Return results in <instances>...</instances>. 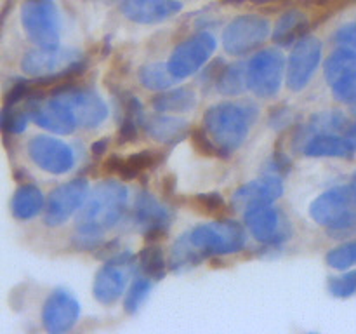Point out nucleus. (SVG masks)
I'll return each mask as SVG.
<instances>
[{
  "mask_svg": "<svg viewBox=\"0 0 356 334\" xmlns=\"http://www.w3.org/2000/svg\"><path fill=\"white\" fill-rule=\"evenodd\" d=\"M127 198L129 191L125 184L113 180L101 181L90 191L76 216V240L80 247L96 246L103 233L124 218Z\"/></svg>",
  "mask_w": 356,
  "mask_h": 334,
  "instance_id": "nucleus-1",
  "label": "nucleus"
},
{
  "mask_svg": "<svg viewBox=\"0 0 356 334\" xmlns=\"http://www.w3.org/2000/svg\"><path fill=\"white\" fill-rule=\"evenodd\" d=\"M257 118V108L252 103L222 101L207 108L204 129L221 153H233L243 145L250 127Z\"/></svg>",
  "mask_w": 356,
  "mask_h": 334,
  "instance_id": "nucleus-2",
  "label": "nucleus"
},
{
  "mask_svg": "<svg viewBox=\"0 0 356 334\" xmlns=\"http://www.w3.org/2000/svg\"><path fill=\"white\" fill-rule=\"evenodd\" d=\"M80 51L70 47H37L28 51L21 59L24 73L37 79L42 86L56 82H68L86 72L80 59Z\"/></svg>",
  "mask_w": 356,
  "mask_h": 334,
  "instance_id": "nucleus-3",
  "label": "nucleus"
},
{
  "mask_svg": "<svg viewBox=\"0 0 356 334\" xmlns=\"http://www.w3.org/2000/svg\"><path fill=\"white\" fill-rule=\"evenodd\" d=\"M186 239L202 260H207L212 256L240 253L247 244V233L238 221L222 219L195 226L186 232Z\"/></svg>",
  "mask_w": 356,
  "mask_h": 334,
  "instance_id": "nucleus-4",
  "label": "nucleus"
},
{
  "mask_svg": "<svg viewBox=\"0 0 356 334\" xmlns=\"http://www.w3.org/2000/svg\"><path fill=\"white\" fill-rule=\"evenodd\" d=\"M309 214L320 226L346 232L356 226V184H341L320 193L309 205Z\"/></svg>",
  "mask_w": 356,
  "mask_h": 334,
  "instance_id": "nucleus-5",
  "label": "nucleus"
},
{
  "mask_svg": "<svg viewBox=\"0 0 356 334\" xmlns=\"http://www.w3.org/2000/svg\"><path fill=\"white\" fill-rule=\"evenodd\" d=\"M21 24L37 47H58L61 16L56 0H24L21 3Z\"/></svg>",
  "mask_w": 356,
  "mask_h": 334,
  "instance_id": "nucleus-6",
  "label": "nucleus"
},
{
  "mask_svg": "<svg viewBox=\"0 0 356 334\" xmlns=\"http://www.w3.org/2000/svg\"><path fill=\"white\" fill-rule=\"evenodd\" d=\"M138 268V261L131 250H122L106 261L94 278L92 292L94 298L101 305H113L122 298L129 278Z\"/></svg>",
  "mask_w": 356,
  "mask_h": 334,
  "instance_id": "nucleus-7",
  "label": "nucleus"
},
{
  "mask_svg": "<svg viewBox=\"0 0 356 334\" xmlns=\"http://www.w3.org/2000/svg\"><path fill=\"white\" fill-rule=\"evenodd\" d=\"M270 21L256 14L235 17L222 31V47L232 56H245L259 49L270 37Z\"/></svg>",
  "mask_w": 356,
  "mask_h": 334,
  "instance_id": "nucleus-8",
  "label": "nucleus"
},
{
  "mask_svg": "<svg viewBox=\"0 0 356 334\" xmlns=\"http://www.w3.org/2000/svg\"><path fill=\"white\" fill-rule=\"evenodd\" d=\"M285 73V58L278 49L259 51L247 63V84L259 97L275 96L280 90Z\"/></svg>",
  "mask_w": 356,
  "mask_h": 334,
  "instance_id": "nucleus-9",
  "label": "nucleus"
},
{
  "mask_svg": "<svg viewBox=\"0 0 356 334\" xmlns=\"http://www.w3.org/2000/svg\"><path fill=\"white\" fill-rule=\"evenodd\" d=\"M54 97L63 101L73 111L76 122L82 127L94 129L106 120L108 104L96 90L76 87L70 80V82H63L54 90Z\"/></svg>",
  "mask_w": 356,
  "mask_h": 334,
  "instance_id": "nucleus-10",
  "label": "nucleus"
},
{
  "mask_svg": "<svg viewBox=\"0 0 356 334\" xmlns=\"http://www.w3.org/2000/svg\"><path fill=\"white\" fill-rule=\"evenodd\" d=\"M218 42L214 35L209 31H200V33L191 35L172 51L169 58V70L177 80H184L188 77L195 75L209 59L214 54Z\"/></svg>",
  "mask_w": 356,
  "mask_h": 334,
  "instance_id": "nucleus-11",
  "label": "nucleus"
},
{
  "mask_svg": "<svg viewBox=\"0 0 356 334\" xmlns=\"http://www.w3.org/2000/svg\"><path fill=\"white\" fill-rule=\"evenodd\" d=\"M89 181L86 177L66 181L49 193L44 211V223L47 226H61L76 211L82 209L90 193Z\"/></svg>",
  "mask_w": 356,
  "mask_h": 334,
  "instance_id": "nucleus-12",
  "label": "nucleus"
},
{
  "mask_svg": "<svg viewBox=\"0 0 356 334\" xmlns=\"http://www.w3.org/2000/svg\"><path fill=\"white\" fill-rule=\"evenodd\" d=\"M322 61V42L313 35H305L292 47L287 61V86L291 90L305 89Z\"/></svg>",
  "mask_w": 356,
  "mask_h": 334,
  "instance_id": "nucleus-13",
  "label": "nucleus"
},
{
  "mask_svg": "<svg viewBox=\"0 0 356 334\" xmlns=\"http://www.w3.org/2000/svg\"><path fill=\"white\" fill-rule=\"evenodd\" d=\"M243 214L250 235L264 246L278 247L292 237L291 223L273 205H261Z\"/></svg>",
  "mask_w": 356,
  "mask_h": 334,
  "instance_id": "nucleus-14",
  "label": "nucleus"
},
{
  "mask_svg": "<svg viewBox=\"0 0 356 334\" xmlns=\"http://www.w3.org/2000/svg\"><path fill=\"white\" fill-rule=\"evenodd\" d=\"M26 111L35 124L54 134H72L79 125L73 111L63 101H59L58 97L44 101V97H40V94L35 90L28 97Z\"/></svg>",
  "mask_w": 356,
  "mask_h": 334,
  "instance_id": "nucleus-15",
  "label": "nucleus"
},
{
  "mask_svg": "<svg viewBox=\"0 0 356 334\" xmlns=\"http://www.w3.org/2000/svg\"><path fill=\"white\" fill-rule=\"evenodd\" d=\"M28 155L35 166L49 174H66L75 166V153L72 146L52 136H35L28 143Z\"/></svg>",
  "mask_w": 356,
  "mask_h": 334,
  "instance_id": "nucleus-16",
  "label": "nucleus"
},
{
  "mask_svg": "<svg viewBox=\"0 0 356 334\" xmlns=\"http://www.w3.org/2000/svg\"><path fill=\"white\" fill-rule=\"evenodd\" d=\"M174 214L167 205L156 200L148 191L138 193L132 209V223L148 240H156L169 230Z\"/></svg>",
  "mask_w": 356,
  "mask_h": 334,
  "instance_id": "nucleus-17",
  "label": "nucleus"
},
{
  "mask_svg": "<svg viewBox=\"0 0 356 334\" xmlns=\"http://www.w3.org/2000/svg\"><path fill=\"white\" fill-rule=\"evenodd\" d=\"M80 317V303L68 289L58 287L49 294L42 308V324L51 334H63L73 329Z\"/></svg>",
  "mask_w": 356,
  "mask_h": 334,
  "instance_id": "nucleus-18",
  "label": "nucleus"
},
{
  "mask_svg": "<svg viewBox=\"0 0 356 334\" xmlns=\"http://www.w3.org/2000/svg\"><path fill=\"white\" fill-rule=\"evenodd\" d=\"M282 193H284V181L280 180V176L266 174L259 180L242 184L233 193L232 205L235 211L247 212L261 205H271L282 197Z\"/></svg>",
  "mask_w": 356,
  "mask_h": 334,
  "instance_id": "nucleus-19",
  "label": "nucleus"
},
{
  "mask_svg": "<svg viewBox=\"0 0 356 334\" xmlns=\"http://www.w3.org/2000/svg\"><path fill=\"white\" fill-rule=\"evenodd\" d=\"M183 9L179 0H122L120 13L138 24H156Z\"/></svg>",
  "mask_w": 356,
  "mask_h": 334,
  "instance_id": "nucleus-20",
  "label": "nucleus"
},
{
  "mask_svg": "<svg viewBox=\"0 0 356 334\" xmlns=\"http://www.w3.org/2000/svg\"><path fill=\"white\" fill-rule=\"evenodd\" d=\"M356 152L355 143L350 138L336 134V132H322L309 138L305 145V153L308 157H337V159H351Z\"/></svg>",
  "mask_w": 356,
  "mask_h": 334,
  "instance_id": "nucleus-21",
  "label": "nucleus"
},
{
  "mask_svg": "<svg viewBox=\"0 0 356 334\" xmlns=\"http://www.w3.org/2000/svg\"><path fill=\"white\" fill-rule=\"evenodd\" d=\"M143 127L149 138L160 143H167V145H176V143L183 141L190 132V124L186 120L170 117V115H156V117L146 120Z\"/></svg>",
  "mask_w": 356,
  "mask_h": 334,
  "instance_id": "nucleus-22",
  "label": "nucleus"
},
{
  "mask_svg": "<svg viewBox=\"0 0 356 334\" xmlns=\"http://www.w3.org/2000/svg\"><path fill=\"white\" fill-rule=\"evenodd\" d=\"M152 106L159 113H188L197 106V93L190 87L167 89L153 97Z\"/></svg>",
  "mask_w": 356,
  "mask_h": 334,
  "instance_id": "nucleus-23",
  "label": "nucleus"
},
{
  "mask_svg": "<svg viewBox=\"0 0 356 334\" xmlns=\"http://www.w3.org/2000/svg\"><path fill=\"white\" fill-rule=\"evenodd\" d=\"M306 30H308V17L301 10H289V13L282 14L278 21L275 23L273 28V40L278 45H292L305 37Z\"/></svg>",
  "mask_w": 356,
  "mask_h": 334,
  "instance_id": "nucleus-24",
  "label": "nucleus"
},
{
  "mask_svg": "<svg viewBox=\"0 0 356 334\" xmlns=\"http://www.w3.org/2000/svg\"><path fill=\"white\" fill-rule=\"evenodd\" d=\"M44 193L35 184H21L14 191L10 209H13L14 218L26 221V219H31L40 214L42 209H44Z\"/></svg>",
  "mask_w": 356,
  "mask_h": 334,
  "instance_id": "nucleus-25",
  "label": "nucleus"
},
{
  "mask_svg": "<svg viewBox=\"0 0 356 334\" xmlns=\"http://www.w3.org/2000/svg\"><path fill=\"white\" fill-rule=\"evenodd\" d=\"M356 73V51L348 47H339L327 58L323 65V75L325 80L334 86L341 79Z\"/></svg>",
  "mask_w": 356,
  "mask_h": 334,
  "instance_id": "nucleus-26",
  "label": "nucleus"
},
{
  "mask_svg": "<svg viewBox=\"0 0 356 334\" xmlns=\"http://www.w3.org/2000/svg\"><path fill=\"white\" fill-rule=\"evenodd\" d=\"M216 87L222 96H238L249 87L247 84V65L233 63L225 66L216 79Z\"/></svg>",
  "mask_w": 356,
  "mask_h": 334,
  "instance_id": "nucleus-27",
  "label": "nucleus"
},
{
  "mask_svg": "<svg viewBox=\"0 0 356 334\" xmlns=\"http://www.w3.org/2000/svg\"><path fill=\"white\" fill-rule=\"evenodd\" d=\"M139 80L143 87L149 90H167L179 80L170 73L169 65L163 63H152L139 70Z\"/></svg>",
  "mask_w": 356,
  "mask_h": 334,
  "instance_id": "nucleus-28",
  "label": "nucleus"
},
{
  "mask_svg": "<svg viewBox=\"0 0 356 334\" xmlns=\"http://www.w3.org/2000/svg\"><path fill=\"white\" fill-rule=\"evenodd\" d=\"M138 268H141L143 275H146V277L160 280V278L165 275L167 268V261L165 257H163L162 247L156 246V244L146 246L145 249L139 253Z\"/></svg>",
  "mask_w": 356,
  "mask_h": 334,
  "instance_id": "nucleus-29",
  "label": "nucleus"
},
{
  "mask_svg": "<svg viewBox=\"0 0 356 334\" xmlns=\"http://www.w3.org/2000/svg\"><path fill=\"white\" fill-rule=\"evenodd\" d=\"M153 289V280L146 275L143 277H138L129 287L127 294H125L124 299V310L129 313V315H134L139 308H141L143 303L146 301V298L149 296Z\"/></svg>",
  "mask_w": 356,
  "mask_h": 334,
  "instance_id": "nucleus-30",
  "label": "nucleus"
},
{
  "mask_svg": "<svg viewBox=\"0 0 356 334\" xmlns=\"http://www.w3.org/2000/svg\"><path fill=\"white\" fill-rule=\"evenodd\" d=\"M344 125H346V118L341 111H323L312 118L306 132H313V136L322 134V132H337L344 129Z\"/></svg>",
  "mask_w": 356,
  "mask_h": 334,
  "instance_id": "nucleus-31",
  "label": "nucleus"
},
{
  "mask_svg": "<svg viewBox=\"0 0 356 334\" xmlns=\"http://www.w3.org/2000/svg\"><path fill=\"white\" fill-rule=\"evenodd\" d=\"M327 264L334 270H348L356 264V240L341 244L327 253Z\"/></svg>",
  "mask_w": 356,
  "mask_h": 334,
  "instance_id": "nucleus-32",
  "label": "nucleus"
},
{
  "mask_svg": "<svg viewBox=\"0 0 356 334\" xmlns=\"http://www.w3.org/2000/svg\"><path fill=\"white\" fill-rule=\"evenodd\" d=\"M28 118H30L28 111L19 110L14 104H6L2 110V117H0V125L7 134H19L26 129Z\"/></svg>",
  "mask_w": 356,
  "mask_h": 334,
  "instance_id": "nucleus-33",
  "label": "nucleus"
},
{
  "mask_svg": "<svg viewBox=\"0 0 356 334\" xmlns=\"http://www.w3.org/2000/svg\"><path fill=\"white\" fill-rule=\"evenodd\" d=\"M329 292L336 298H351L356 294V270L346 271L339 277L329 278Z\"/></svg>",
  "mask_w": 356,
  "mask_h": 334,
  "instance_id": "nucleus-34",
  "label": "nucleus"
},
{
  "mask_svg": "<svg viewBox=\"0 0 356 334\" xmlns=\"http://www.w3.org/2000/svg\"><path fill=\"white\" fill-rule=\"evenodd\" d=\"M330 87H332V94L337 101L346 104L356 103V73L344 77Z\"/></svg>",
  "mask_w": 356,
  "mask_h": 334,
  "instance_id": "nucleus-35",
  "label": "nucleus"
},
{
  "mask_svg": "<svg viewBox=\"0 0 356 334\" xmlns=\"http://www.w3.org/2000/svg\"><path fill=\"white\" fill-rule=\"evenodd\" d=\"M334 40H336V44H339L341 47H348L356 51V23L343 24V26L334 33Z\"/></svg>",
  "mask_w": 356,
  "mask_h": 334,
  "instance_id": "nucleus-36",
  "label": "nucleus"
},
{
  "mask_svg": "<svg viewBox=\"0 0 356 334\" xmlns=\"http://www.w3.org/2000/svg\"><path fill=\"white\" fill-rule=\"evenodd\" d=\"M289 169H291V160L284 155V152H275V155L268 162V174L282 176V174H287Z\"/></svg>",
  "mask_w": 356,
  "mask_h": 334,
  "instance_id": "nucleus-37",
  "label": "nucleus"
},
{
  "mask_svg": "<svg viewBox=\"0 0 356 334\" xmlns=\"http://www.w3.org/2000/svg\"><path fill=\"white\" fill-rule=\"evenodd\" d=\"M198 205L207 212H218L225 207V200L219 193H202L198 197Z\"/></svg>",
  "mask_w": 356,
  "mask_h": 334,
  "instance_id": "nucleus-38",
  "label": "nucleus"
},
{
  "mask_svg": "<svg viewBox=\"0 0 356 334\" xmlns=\"http://www.w3.org/2000/svg\"><path fill=\"white\" fill-rule=\"evenodd\" d=\"M106 146H108V139L103 138V139H99V141H97V143H94V145H92V152L96 153V155H101V153H103L104 150H106Z\"/></svg>",
  "mask_w": 356,
  "mask_h": 334,
  "instance_id": "nucleus-39",
  "label": "nucleus"
},
{
  "mask_svg": "<svg viewBox=\"0 0 356 334\" xmlns=\"http://www.w3.org/2000/svg\"><path fill=\"white\" fill-rule=\"evenodd\" d=\"M226 3H240V2H245V0H225Z\"/></svg>",
  "mask_w": 356,
  "mask_h": 334,
  "instance_id": "nucleus-40",
  "label": "nucleus"
},
{
  "mask_svg": "<svg viewBox=\"0 0 356 334\" xmlns=\"http://www.w3.org/2000/svg\"><path fill=\"white\" fill-rule=\"evenodd\" d=\"M353 183H355V184H356V173H355V174H353Z\"/></svg>",
  "mask_w": 356,
  "mask_h": 334,
  "instance_id": "nucleus-41",
  "label": "nucleus"
}]
</instances>
